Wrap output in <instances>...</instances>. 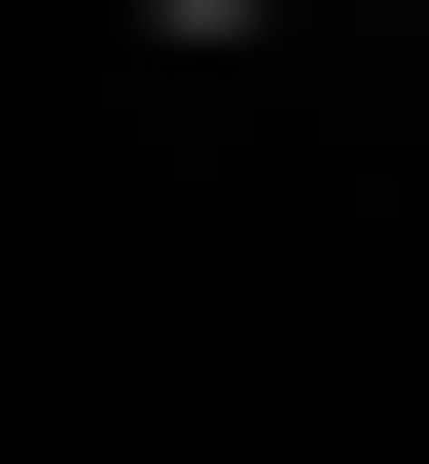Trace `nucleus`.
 <instances>
[{
  "instance_id": "1",
  "label": "nucleus",
  "mask_w": 429,
  "mask_h": 464,
  "mask_svg": "<svg viewBox=\"0 0 429 464\" xmlns=\"http://www.w3.org/2000/svg\"><path fill=\"white\" fill-rule=\"evenodd\" d=\"M143 36H180V72H215V36H287V0H143Z\"/></svg>"
},
{
  "instance_id": "2",
  "label": "nucleus",
  "mask_w": 429,
  "mask_h": 464,
  "mask_svg": "<svg viewBox=\"0 0 429 464\" xmlns=\"http://www.w3.org/2000/svg\"><path fill=\"white\" fill-rule=\"evenodd\" d=\"M394 36H429V0H394Z\"/></svg>"
}]
</instances>
